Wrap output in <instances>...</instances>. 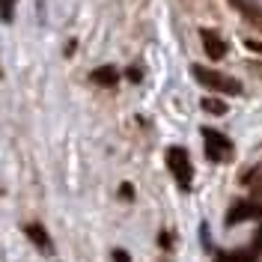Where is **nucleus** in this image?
Segmentation results:
<instances>
[{"mask_svg":"<svg viewBox=\"0 0 262 262\" xmlns=\"http://www.w3.org/2000/svg\"><path fill=\"white\" fill-rule=\"evenodd\" d=\"M90 81L98 83V86H114L116 83V69L114 66H101V69H96V72L90 75Z\"/></svg>","mask_w":262,"mask_h":262,"instance_id":"6","label":"nucleus"},{"mask_svg":"<svg viewBox=\"0 0 262 262\" xmlns=\"http://www.w3.org/2000/svg\"><path fill=\"white\" fill-rule=\"evenodd\" d=\"M200 39H203V48H206V54H209V60H221V57L227 54L224 39H221L214 30H200Z\"/></svg>","mask_w":262,"mask_h":262,"instance_id":"5","label":"nucleus"},{"mask_svg":"<svg viewBox=\"0 0 262 262\" xmlns=\"http://www.w3.org/2000/svg\"><path fill=\"white\" fill-rule=\"evenodd\" d=\"M167 167H170V173H173V179L179 182V188H191V182H194V167H191V158H188V152L182 146H170L167 149Z\"/></svg>","mask_w":262,"mask_h":262,"instance_id":"2","label":"nucleus"},{"mask_svg":"<svg viewBox=\"0 0 262 262\" xmlns=\"http://www.w3.org/2000/svg\"><path fill=\"white\" fill-rule=\"evenodd\" d=\"M15 3L18 0H0V21H12V12H15Z\"/></svg>","mask_w":262,"mask_h":262,"instance_id":"10","label":"nucleus"},{"mask_svg":"<svg viewBox=\"0 0 262 262\" xmlns=\"http://www.w3.org/2000/svg\"><path fill=\"white\" fill-rule=\"evenodd\" d=\"M114 262H131V256L122 250V247H116V250H114Z\"/></svg>","mask_w":262,"mask_h":262,"instance_id":"11","label":"nucleus"},{"mask_svg":"<svg viewBox=\"0 0 262 262\" xmlns=\"http://www.w3.org/2000/svg\"><path fill=\"white\" fill-rule=\"evenodd\" d=\"M217 262H250L247 250H235V253H217Z\"/></svg>","mask_w":262,"mask_h":262,"instance_id":"9","label":"nucleus"},{"mask_svg":"<svg viewBox=\"0 0 262 262\" xmlns=\"http://www.w3.org/2000/svg\"><path fill=\"white\" fill-rule=\"evenodd\" d=\"M250 217H262V206H256V203H238V206H232V209H229L227 227H235V224L250 221Z\"/></svg>","mask_w":262,"mask_h":262,"instance_id":"4","label":"nucleus"},{"mask_svg":"<svg viewBox=\"0 0 262 262\" xmlns=\"http://www.w3.org/2000/svg\"><path fill=\"white\" fill-rule=\"evenodd\" d=\"M203 140H206V155L212 161H227L232 155V140H227V134L214 128H203Z\"/></svg>","mask_w":262,"mask_h":262,"instance_id":"3","label":"nucleus"},{"mask_svg":"<svg viewBox=\"0 0 262 262\" xmlns=\"http://www.w3.org/2000/svg\"><path fill=\"white\" fill-rule=\"evenodd\" d=\"M128 81H140V69H137V66L128 69Z\"/></svg>","mask_w":262,"mask_h":262,"instance_id":"12","label":"nucleus"},{"mask_svg":"<svg viewBox=\"0 0 262 262\" xmlns=\"http://www.w3.org/2000/svg\"><path fill=\"white\" fill-rule=\"evenodd\" d=\"M247 48L256 51V54H262V42H247Z\"/></svg>","mask_w":262,"mask_h":262,"instance_id":"15","label":"nucleus"},{"mask_svg":"<svg viewBox=\"0 0 262 262\" xmlns=\"http://www.w3.org/2000/svg\"><path fill=\"white\" fill-rule=\"evenodd\" d=\"M27 235H30V242L36 247H42V250H51V242H48V232L39 227V224H27V229H24Z\"/></svg>","mask_w":262,"mask_h":262,"instance_id":"7","label":"nucleus"},{"mask_svg":"<svg viewBox=\"0 0 262 262\" xmlns=\"http://www.w3.org/2000/svg\"><path fill=\"white\" fill-rule=\"evenodd\" d=\"M191 72H194L196 81L203 83V86H209L212 93H232V96L242 93V83L235 81V78H229V75H221V72L206 69V66H191Z\"/></svg>","mask_w":262,"mask_h":262,"instance_id":"1","label":"nucleus"},{"mask_svg":"<svg viewBox=\"0 0 262 262\" xmlns=\"http://www.w3.org/2000/svg\"><path fill=\"white\" fill-rule=\"evenodd\" d=\"M245 179H247V182H250V179H256V182H262V170H253V173H247Z\"/></svg>","mask_w":262,"mask_h":262,"instance_id":"14","label":"nucleus"},{"mask_svg":"<svg viewBox=\"0 0 262 262\" xmlns=\"http://www.w3.org/2000/svg\"><path fill=\"white\" fill-rule=\"evenodd\" d=\"M253 245H256V253H262V227L256 229V242H253Z\"/></svg>","mask_w":262,"mask_h":262,"instance_id":"13","label":"nucleus"},{"mask_svg":"<svg viewBox=\"0 0 262 262\" xmlns=\"http://www.w3.org/2000/svg\"><path fill=\"white\" fill-rule=\"evenodd\" d=\"M203 111H209V114H227V104L221 101V98H203Z\"/></svg>","mask_w":262,"mask_h":262,"instance_id":"8","label":"nucleus"}]
</instances>
